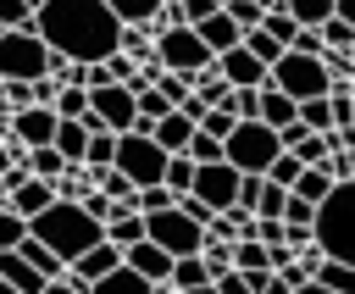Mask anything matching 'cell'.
Returning <instances> with one entry per match:
<instances>
[{"label":"cell","mask_w":355,"mask_h":294,"mask_svg":"<svg viewBox=\"0 0 355 294\" xmlns=\"http://www.w3.org/2000/svg\"><path fill=\"white\" fill-rule=\"evenodd\" d=\"M261 28H266V33H272L283 50H288V44H294V33H300V22H294L288 11H266V17H261Z\"/></svg>","instance_id":"d590c367"},{"label":"cell","mask_w":355,"mask_h":294,"mask_svg":"<svg viewBox=\"0 0 355 294\" xmlns=\"http://www.w3.org/2000/svg\"><path fill=\"white\" fill-rule=\"evenodd\" d=\"M150 89H155V94H161V100H166V105H172V111H178V105H183V100H189V94H194V89H189V83H183V78H178V72H161V78H155V83H150Z\"/></svg>","instance_id":"8d00e7d4"},{"label":"cell","mask_w":355,"mask_h":294,"mask_svg":"<svg viewBox=\"0 0 355 294\" xmlns=\"http://www.w3.org/2000/svg\"><path fill=\"white\" fill-rule=\"evenodd\" d=\"M89 294H155V283H144V277L128 272V266H111L100 283H89Z\"/></svg>","instance_id":"d6986e66"},{"label":"cell","mask_w":355,"mask_h":294,"mask_svg":"<svg viewBox=\"0 0 355 294\" xmlns=\"http://www.w3.org/2000/svg\"><path fill=\"white\" fill-rule=\"evenodd\" d=\"M255 6H261V17H266V11H283V0H255Z\"/></svg>","instance_id":"681fc988"},{"label":"cell","mask_w":355,"mask_h":294,"mask_svg":"<svg viewBox=\"0 0 355 294\" xmlns=\"http://www.w3.org/2000/svg\"><path fill=\"white\" fill-rule=\"evenodd\" d=\"M327 189H333V178H327L322 166H305V172L294 178V189H288V194H294V200H305V205H322V200H327Z\"/></svg>","instance_id":"7402d4cb"},{"label":"cell","mask_w":355,"mask_h":294,"mask_svg":"<svg viewBox=\"0 0 355 294\" xmlns=\"http://www.w3.org/2000/svg\"><path fill=\"white\" fill-rule=\"evenodd\" d=\"M233 272H272V266H266V244L233 239Z\"/></svg>","instance_id":"1f68e13d"},{"label":"cell","mask_w":355,"mask_h":294,"mask_svg":"<svg viewBox=\"0 0 355 294\" xmlns=\"http://www.w3.org/2000/svg\"><path fill=\"white\" fill-rule=\"evenodd\" d=\"M316 250L322 261H338V266H355V183H333L327 200L316 205Z\"/></svg>","instance_id":"3957f363"},{"label":"cell","mask_w":355,"mask_h":294,"mask_svg":"<svg viewBox=\"0 0 355 294\" xmlns=\"http://www.w3.org/2000/svg\"><path fill=\"white\" fill-rule=\"evenodd\" d=\"M200 283H211L205 261H200V255H178L172 272H166V288H200Z\"/></svg>","instance_id":"cb8c5ba5"},{"label":"cell","mask_w":355,"mask_h":294,"mask_svg":"<svg viewBox=\"0 0 355 294\" xmlns=\"http://www.w3.org/2000/svg\"><path fill=\"white\" fill-rule=\"evenodd\" d=\"M183 155H189V161H222V144H216L211 133H200V128H194V139L183 144Z\"/></svg>","instance_id":"b9f144b4"},{"label":"cell","mask_w":355,"mask_h":294,"mask_svg":"<svg viewBox=\"0 0 355 294\" xmlns=\"http://www.w3.org/2000/svg\"><path fill=\"white\" fill-rule=\"evenodd\" d=\"M189 194H194L200 205H211V211H227L233 194H239V172H233L227 161H194V183H189Z\"/></svg>","instance_id":"30bf717a"},{"label":"cell","mask_w":355,"mask_h":294,"mask_svg":"<svg viewBox=\"0 0 355 294\" xmlns=\"http://www.w3.org/2000/svg\"><path fill=\"white\" fill-rule=\"evenodd\" d=\"M161 6H172V0H161Z\"/></svg>","instance_id":"db71d44e"},{"label":"cell","mask_w":355,"mask_h":294,"mask_svg":"<svg viewBox=\"0 0 355 294\" xmlns=\"http://www.w3.org/2000/svg\"><path fill=\"white\" fill-rule=\"evenodd\" d=\"M39 6H44V0H28V11H39Z\"/></svg>","instance_id":"816d5d0a"},{"label":"cell","mask_w":355,"mask_h":294,"mask_svg":"<svg viewBox=\"0 0 355 294\" xmlns=\"http://www.w3.org/2000/svg\"><path fill=\"white\" fill-rule=\"evenodd\" d=\"M300 172H305V166H300L288 150H277V161L266 166V183H277V189H294V178H300Z\"/></svg>","instance_id":"74e56055"},{"label":"cell","mask_w":355,"mask_h":294,"mask_svg":"<svg viewBox=\"0 0 355 294\" xmlns=\"http://www.w3.org/2000/svg\"><path fill=\"white\" fill-rule=\"evenodd\" d=\"M144 239L178 261V255H200V244H205V227H200V222H189L178 205H166V211H150V216H144Z\"/></svg>","instance_id":"9c48e42d"},{"label":"cell","mask_w":355,"mask_h":294,"mask_svg":"<svg viewBox=\"0 0 355 294\" xmlns=\"http://www.w3.org/2000/svg\"><path fill=\"white\" fill-rule=\"evenodd\" d=\"M144 239V216L139 211H116L111 222H105V244L111 250H128V244H139Z\"/></svg>","instance_id":"ffe728a7"},{"label":"cell","mask_w":355,"mask_h":294,"mask_svg":"<svg viewBox=\"0 0 355 294\" xmlns=\"http://www.w3.org/2000/svg\"><path fill=\"white\" fill-rule=\"evenodd\" d=\"M194 33H200V44H205L211 55H222V50H233V44L244 39V33H239V28H233V22L222 17V11H211L205 22H194Z\"/></svg>","instance_id":"e0dca14e"},{"label":"cell","mask_w":355,"mask_h":294,"mask_svg":"<svg viewBox=\"0 0 355 294\" xmlns=\"http://www.w3.org/2000/svg\"><path fill=\"white\" fill-rule=\"evenodd\" d=\"M178 111H183V116H189V122H194V128H200V116H205V100H200V94H189V100H183V105H178Z\"/></svg>","instance_id":"7dc6e473"},{"label":"cell","mask_w":355,"mask_h":294,"mask_svg":"<svg viewBox=\"0 0 355 294\" xmlns=\"http://www.w3.org/2000/svg\"><path fill=\"white\" fill-rule=\"evenodd\" d=\"M111 166H116L133 189H150V183H161V172H166V150H161L150 133H116Z\"/></svg>","instance_id":"ba28073f"},{"label":"cell","mask_w":355,"mask_h":294,"mask_svg":"<svg viewBox=\"0 0 355 294\" xmlns=\"http://www.w3.org/2000/svg\"><path fill=\"white\" fill-rule=\"evenodd\" d=\"M294 116H300L311 133H333V105H327V94H316V100H300V105H294Z\"/></svg>","instance_id":"4316f807"},{"label":"cell","mask_w":355,"mask_h":294,"mask_svg":"<svg viewBox=\"0 0 355 294\" xmlns=\"http://www.w3.org/2000/svg\"><path fill=\"white\" fill-rule=\"evenodd\" d=\"M44 61H50V50L33 28L0 33V83H33V78H44Z\"/></svg>","instance_id":"52a82bcc"},{"label":"cell","mask_w":355,"mask_h":294,"mask_svg":"<svg viewBox=\"0 0 355 294\" xmlns=\"http://www.w3.org/2000/svg\"><path fill=\"white\" fill-rule=\"evenodd\" d=\"M6 28H33L28 0H0V33H6Z\"/></svg>","instance_id":"7bdbcfd3"},{"label":"cell","mask_w":355,"mask_h":294,"mask_svg":"<svg viewBox=\"0 0 355 294\" xmlns=\"http://www.w3.org/2000/svg\"><path fill=\"white\" fill-rule=\"evenodd\" d=\"M17 255H22V261H28V266H33V272H39L44 283H55V277L67 272V266H61V261H55V255H50V250L39 244V239H22V244H17Z\"/></svg>","instance_id":"603a6c76"},{"label":"cell","mask_w":355,"mask_h":294,"mask_svg":"<svg viewBox=\"0 0 355 294\" xmlns=\"http://www.w3.org/2000/svg\"><path fill=\"white\" fill-rule=\"evenodd\" d=\"M61 122H83V111H89V89H55V105H50Z\"/></svg>","instance_id":"d6a6232c"},{"label":"cell","mask_w":355,"mask_h":294,"mask_svg":"<svg viewBox=\"0 0 355 294\" xmlns=\"http://www.w3.org/2000/svg\"><path fill=\"white\" fill-rule=\"evenodd\" d=\"M216 78H222L227 89H266V67H261L244 44H233V50L216 55Z\"/></svg>","instance_id":"7c38bea8"},{"label":"cell","mask_w":355,"mask_h":294,"mask_svg":"<svg viewBox=\"0 0 355 294\" xmlns=\"http://www.w3.org/2000/svg\"><path fill=\"white\" fill-rule=\"evenodd\" d=\"M327 150H333V144H327V133H305L288 155H294L300 166H322V161H327Z\"/></svg>","instance_id":"836d02e7"},{"label":"cell","mask_w":355,"mask_h":294,"mask_svg":"<svg viewBox=\"0 0 355 294\" xmlns=\"http://www.w3.org/2000/svg\"><path fill=\"white\" fill-rule=\"evenodd\" d=\"M294 294H327V288H322V283H305V288H294Z\"/></svg>","instance_id":"f907efd6"},{"label":"cell","mask_w":355,"mask_h":294,"mask_svg":"<svg viewBox=\"0 0 355 294\" xmlns=\"http://www.w3.org/2000/svg\"><path fill=\"white\" fill-rule=\"evenodd\" d=\"M28 239H39L61 266H72L83 250H94V244H105V227L78 205V200H50L33 222H28Z\"/></svg>","instance_id":"7a4b0ae2"},{"label":"cell","mask_w":355,"mask_h":294,"mask_svg":"<svg viewBox=\"0 0 355 294\" xmlns=\"http://www.w3.org/2000/svg\"><path fill=\"white\" fill-rule=\"evenodd\" d=\"M89 111L100 116L105 133H133V94L122 83H105V89H89Z\"/></svg>","instance_id":"8fae6325"},{"label":"cell","mask_w":355,"mask_h":294,"mask_svg":"<svg viewBox=\"0 0 355 294\" xmlns=\"http://www.w3.org/2000/svg\"><path fill=\"white\" fill-rule=\"evenodd\" d=\"M255 122H266V128L277 133L283 122H294V100L277 94V89H261V111H255Z\"/></svg>","instance_id":"44dd1931"},{"label":"cell","mask_w":355,"mask_h":294,"mask_svg":"<svg viewBox=\"0 0 355 294\" xmlns=\"http://www.w3.org/2000/svg\"><path fill=\"white\" fill-rule=\"evenodd\" d=\"M233 128H239V116H233V111H205V116H200V133H211L216 144H222Z\"/></svg>","instance_id":"60d3db41"},{"label":"cell","mask_w":355,"mask_h":294,"mask_svg":"<svg viewBox=\"0 0 355 294\" xmlns=\"http://www.w3.org/2000/svg\"><path fill=\"white\" fill-rule=\"evenodd\" d=\"M283 200H288V189H277V183H266V178H261V200H255V216H277V222H283Z\"/></svg>","instance_id":"ab89813d"},{"label":"cell","mask_w":355,"mask_h":294,"mask_svg":"<svg viewBox=\"0 0 355 294\" xmlns=\"http://www.w3.org/2000/svg\"><path fill=\"white\" fill-rule=\"evenodd\" d=\"M33 105H55V83L50 78H33Z\"/></svg>","instance_id":"bcb514c9"},{"label":"cell","mask_w":355,"mask_h":294,"mask_svg":"<svg viewBox=\"0 0 355 294\" xmlns=\"http://www.w3.org/2000/svg\"><path fill=\"white\" fill-rule=\"evenodd\" d=\"M239 44H244V50H250V55H255V61H261V67H266V72H272V61H277V55H283V44H277V39H272V33H266V28H250V33H244V39H239Z\"/></svg>","instance_id":"f546056e"},{"label":"cell","mask_w":355,"mask_h":294,"mask_svg":"<svg viewBox=\"0 0 355 294\" xmlns=\"http://www.w3.org/2000/svg\"><path fill=\"white\" fill-rule=\"evenodd\" d=\"M50 200H55V183H44V178H22V183L6 194V205H11L22 222H33V216H39Z\"/></svg>","instance_id":"9a60e30c"},{"label":"cell","mask_w":355,"mask_h":294,"mask_svg":"<svg viewBox=\"0 0 355 294\" xmlns=\"http://www.w3.org/2000/svg\"><path fill=\"white\" fill-rule=\"evenodd\" d=\"M266 89H277V94H288V100L300 105V100H316V94H327V89H333V78H327V67H322L316 55L283 50V55L272 61V72H266Z\"/></svg>","instance_id":"5b68a950"},{"label":"cell","mask_w":355,"mask_h":294,"mask_svg":"<svg viewBox=\"0 0 355 294\" xmlns=\"http://www.w3.org/2000/svg\"><path fill=\"white\" fill-rule=\"evenodd\" d=\"M283 11L300 22V28H322L333 17V0H283Z\"/></svg>","instance_id":"f1b7e54d"},{"label":"cell","mask_w":355,"mask_h":294,"mask_svg":"<svg viewBox=\"0 0 355 294\" xmlns=\"http://www.w3.org/2000/svg\"><path fill=\"white\" fill-rule=\"evenodd\" d=\"M155 61H161L166 72H178V78L194 89V83H200V72H205L216 55L200 44V33H194V28H183V22H178V28H161V33H155Z\"/></svg>","instance_id":"8992f818"},{"label":"cell","mask_w":355,"mask_h":294,"mask_svg":"<svg viewBox=\"0 0 355 294\" xmlns=\"http://www.w3.org/2000/svg\"><path fill=\"white\" fill-rule=\"evenodd\" d=\"M0 205H6V183H0Z\"/></svg>","instance_id":"f5cc1de1"},{"label":"cell","mask_w":355,"mask_h":294,"mask_svg":"<svg viewBox=\"0 0 355 294\" xmlns=\"http://www.w3.org/2000/svg\"><path fill=\"white\" fill-rule=\"evenodd\" d=\"M189 183H194V161L189 155H166V172H161V189L178 200V194H189Z\"/></svg>","instance_id":"83f0119b"},{"label":"cell","mask_w":355,"mask_h":294,"mask_svg":"<svg viewBox=\"0 0 355 294\" xmlns=\"http://www.w3.org/2000/svg\"><path fill=\"white\" fill-rule=\"evenodd\" d=\"M150 139H155V144H161L166 155H183V144L194 139V122H189L183 111H166V116H161V122L150 128Z\"/></svg>","instance_id":"2e32d148"},{"label":"cell","mask_w":355,"mask_h":294,"mask_svg":"<svg viewBox=\"0 0 355 294\" xmlns=\"http://www.w3.org/2000/svg\"><path fill=\"white\" fill-rule=\"evenodd\" d=\"M50 133H55V111H50V105H22V111H11V139H17L22 150L50 144Z\"/></svg>","instance_id":"4fadbf2b"},{"label":"cell","mask_w":355,"mask_h":294,"mask_svg":"<svg viewBox=\"0 0 355 294\" xmlns=\"http://www.w3.org/2000/svg\"><path fill=\"white\" fill-rule=\"evenodd\" d=\"M222 17L239 28V33H250V28H261V6L255 0H222Z\"/></svg>","instance_id":"e575fe53"},{"label":"cell","mask_w":355,"mask_h":294,"mask_svg":"<svg viewBox=\"0 0 355 294\" xmlns=\"http://www.w3.org/2000/svg\"><path fill=\"white\" fill-rule=\"evenodd\" d=\"M0 277H6L17 294H39V288H44V277H39V272H33L17 250H0Z\"/></svg>","instance_id":"ac0fdd59"},{"label":"cell","mask_w":355,"mask_h":294,"mask_svg":"<svg viewBox=\"0 0 355 294\" xmlns=\"http://www.w3.org/2000/svg\"><path fill=\"white\" fill-rule=\"evenodd\" d=\"M39 294H78V288H72V283H67V277H55V283H44V288H39Z\"/></svg>","instance_id":"c3c4849f"},{"label":"cell","mask_w":355,"mask_h":294,"mask_svg":"<svg viewBox=\"0 0 355 294\" xmlns=\"http://www.w3.org/2000/svg\"><path fill=\"white\" fill-rule=\"evenodd\" d=\"M122 28H139V22H150L155 11H161V0H100Z\"/></svg>","instance_id":"d4e9b609"},{"label":"cell","mask_w":355,"mask_h":294,"mask_svg":"<svg viewBox=\"0 0 355 294\" xmlns=\"http://www.w3.org/2000/svg\"><path fill=\"white\" fill-rule=\"evenodd\" d=\"M22 239H28V222H22L11 205H0V250H17Z\"/></svg>","instance_id":"f35d334b"},{"label":"cell","mask_w":355,"mask_h":294,"mask_svg":"<svg viewBox=\"0 0 355 294\" xmlns=\"http://www.w3.org/2000/svg\"><path fill=\"white\" fill-rule=\"evenodd\" d=\"M33 33L44 39V50H55L67 61H105V55H116L122 22L100 0H44L33 11Z\"/></svg>","instance_id":"6da1fadb"},{"label":"cell","mask_w":355,"mask_h":294,"mask_svg":"<svg viewBox=\"0 0 355 294\" xmlns=\"http://www.w3.org/2000/svg\"><path fill=\"white\" fill-rule=\"evenodd\" d=\"M277 133L266 128V122H255V116H244L227 139H222V161L233 166V172H255V178H266V166L277 161Z\"/></svg>","instance_id":"277c9868"},{"label":"cell","mask_w":355,"mask_h":294,"mask_svg":"<svg viewBox=\"0 0 355 294\" xmlns=\"http://www.w3.org/2000/svg\"><path fill=\"white\" fill-rule=\"evenodd\" d=\"M283 222H288V227H311V222H316V205H305V200L288 194V200H283Z\"/></svg>","instance_id":"ee69618b"},{"label":"cell","mask_w":355,"mask_h":294,"mask_svg":"<svg viewBox=\"0 0 355 294\" xmlns=\"http://www.w3.org/2000/svg\"><path fill=\"white\" fill-rule=\"evenodd\" d=\"M111 155H116V133H89V144H83V166H89V172H105Z\"/></svg>","instance_id":"4dcf8cb0"},{"label":"cell","mask_w":355,"mask_h":294,"mask_svg":"<svg viewBox=\"0 0 355 294\" xmlns=\"http://www.w3.org/2000/svg\"><path fill=\"white\" fill-rule=\"evenodd\" d=\"M122 266H128V272H139L144 283H166L172 255H166V250H155L150 239H139V244H128V250H122Z\"/></svg>","instance_id":"5bb4252c"},{"label":"cell","mask_w":355,"mask_h":294,"mask_svg":"<svg viewBox=\"0 0 355 294\" xmlns=\"http://www.w3.org/2000/svg\"><path fill=\"white\" fill-rule=\"evenodd\" d=\"M277 277H283L288 288H305V283H311V266H305V261H288V266H277Z\"/></svg>","instance_id":"f6af8a7d"},{"label":"cell","mask_w":355,"mask_h":294,"mask_svg":"<svg viewBox=\"0 0 355 294\" xmlns=\"http://www.w3.org/2000/svg\"><path fill=\"white\" fill-rule=\"evenodd\" d=\"M311 283H322L327 294H355V266H338V261H322L311 272Z\"/></svg>","instance_id":"484cf974"}]
</instances>
